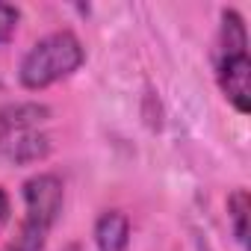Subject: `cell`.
<instances>
[{"label": "cell", "instance_id": "1", "mask_svg": "<svg viewBox=\"0 0 251 251\" xmlns=\"http://www.w3.org/2000/svg\"><path fill=\"white\" fill-rule=\"evenodd\" d=\"M216 83L227 103L236 112L251 109V59H248V33L245 21L236 9H222V24H219V39H216Z\"/></svg>", "mask_w": 251, "mask_h": 251}, {"label": "cell", "instance_id": "2", "mask_svg": "<svg viewBox=\"0 0 251 251\" xmlns=\"http://www.w3.org/2000/svg\"><path fill=\"white\" fill-rule=\"evenodd\" d=\"M21 195H24V222L15 239L6 242L0 251H45L48 236L65 207V186L53 172H42L24 183Z\"/></svg>", "mask_w": 251, "mask_h": 251}, {"label": "cell", "instance_id": "3", "mask_svg": "<svg viewBox=\"0 0 251 251\" xmlns=\"http://www.w3.org/2000/svg\"><path fill=\"white\" fill-rule=\"evenodd\" d=\"M50 118V109L36 100H18L0 109V160L9 166L42 163L50 154V136L42 124Z\"/></svg>", "mask_w": 251, "mask_h": 251}, {"label": "cell", "instance_id": "4", "mask_svg": "<svg viewBox=\"0 0 251 251\" xmlns=\"http://www.w3.org/2000/svg\"><path fill=\"white\" fill-rule=\"evenodd\" d=\"M86 62V48L71 30H56L42 36L18 65V83L27 92H42L65 77H71Z\"/></svg>", "mask_w": 251, "mask_h": 251}, {"label": "cell", "instance_id": "5", "mask_svg": "<svg viewBox=\"0 0 251 251\" xmlns=\"http://www.w3.org/2000/svg\"><path fill=\"white\" fill-rule=\"evenodd\" d=\"M95 245H98V251H127L130 219L121 210H103L95 219Z\"/></svg>", "mask_w": 251, "mask_h": 251}, {"label": "cell", "instance_id": "6", "mask_svg": "<svg viewBox=\"0 0 251 251\" xmlns=\"http://www.w3.org/2000/svg\"><path fill=\"white\" fill-rule=\"evenodd\" d=\"M248 210H251L248 192L233 189L230 198H227V219H230V230H233V236H236V242L242 248L248 245Z\"/></svg>", "mask_w": 251, "mask_h": 251}, {"label": "cell", "instance_id": "7", "mask_svg": "<svg viewBox=\"0 0 251 251\" xmlns=\"http://www.w3.org/2000/svg\"><path fill=\"white\" fill-rule=\"evenodd\" d=\"M21 24V9L12 3H0V45H9L18 33Z\"/></svg>", "mask_w": 251, "mask_h": 251}, {"label": "cell", "instance_id": "8", "mask_svg": "<svg viewBox=\"0 0 251 251\" xmlns=\"http://www.w3.org/2000/svg\"><path fill=\"white\" fill-rule=\"evenodd\" d=\"M9 213H12V204H9V195H6V189L0 186V227L6 225V219H9Z\"/></svg>", "mask_w": 251, "mask_h": 251}]
</instances>
